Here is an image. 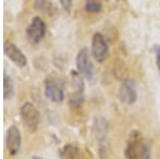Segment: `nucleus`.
Wrapping results in <instances>:
<instances>
[{
  "instance_id": "1",
  "label": "nucleus",
  "mask_w": 160,
  "mask_h": 159,
  "mask_svg": "<svg viewBox=\"0 0 160 159\" xmlns=\"http://www.w3.org/2000/svg\"><path fill=\"white\" fill-rule=\"evenodd\" d=\"M148 144L139 132H131L125 148V159H149Z\"/></svg>"
},
{
  "instance_id": "2",
  "label": "nucleus",
  "mask_w": 160,
  "mask_h": 159,
  "mask_svg": "<svg viewBox=\"0 0 160 159\" xmlns=\"http://www.w3.org/2000/svg\"><path fill=\"white\" fill-rule=\"evenodd\" d=\"M76 65L77 68H78V73L82 77H84L90 81H92L94 79V65H93L90 51L88 48H82L81 50H79L76 58Z\"/></svg>"
},
{
  "instance_id": "3",
  "label": "nucleus",
  "mask_w": 160,
  "mask_h": 159,
  "mask_svg": "<svg viewBox=\"0 0 160 159\" xmlns=\"http://www.w3.org/2000/svg\"><path fill=\"white\" fill-rule=\"evenodd\" d=\"M20 117L24 121L26 127L31 132H35L40 123V113L34 105L31 102H26L20 108Z\"/></svg>"
},
{
  "instance_id": "4",
  "label": "nucleus",
  "mask_w": 160,
  "mask_h": 159,
  "mask_svg": "<svg viewBox=\"0 0 160 159\" xmlns=\"http://www.w3.org/2000/svg\"><path fill=\"white\" fill-rule=\"evenodd\" d=\"M92 56L97 62L102 63L107 59L109 53L107 41L104 35L99 32H96L92 37V47H91Z\"/></svg>"
},
{
  "instance_id": "5",
  "label": "nucleus",
  "mask_w": 160,
  "mask_h": 159,
  "mask_svg": "<svg viewBox=\"0 0 160 159\" xmlns=\"http://www.w3.org/2000/svg\"><path fill=\"white\" fill-rule=\"evenodd\" d=\"M46 33V25L44 20L38 16H34L31 20L30 25L27 27L26 34L27 38L32 44H38L44 37Z\"/></svg>"
},
{
  "instance_id": "6",
  "label": "nucleus",
  "mask_w": 160,
  "mask_h": 159,
  "mask_svg": "<svg viewBox=\"0 0 160 159\" xmlns=\"http://www.w3.org/2000/svg\"><path fill=\"white\" fill-rule=\"evenodd\" d=\"M118 95H120V99L123 104L128 105V106L135 104L137 98H138V92H137V86L135 81L131 79L124 80L120 87Z\"/></svg>"
},
{
  "instance_id": "7",
  "label": "nucleus",
  "mask_w": 160,
  "mask_h": 159,
  "mask_svg": "<svg viewBox=\"0 0 160 159\" xmlns=\"http://www.w3.org/2000/svg\"><path fill=\"white\" fill-rule=\"evenodd\" d=\"M72 83L75 89V93L72 95L69 99V104L73 107H79L83 102V92H84V82L82 76L78 72L72 71Z\"/></svg>"
},
{
  "instance_id": "8",
  "label": "nucleus",
  "mask_w": 160,
  "mask_h": 159,
  "mask_svg": "<svg viewBox=\"0 0 160 159\" xmlns=\"http://www.w3.org/2000/svg\"><path fill=\"white\" fill-rule=\"evenodd\" d=\"M3 47H4V53L7 55V57L14 64H16L18 67H24V66L27 65V58L24 55V52L14 43L7 41L4 43Z\"/></svg>"
},
{
  "instance_id": "9",
  "label": "nucleus",
  "mask_w": 160,
  "mask_h": 159,
  "mask_svg": "<svg viewBox=\"0 0 160 159\" xmlns=\"http://www.w3.org/2000/svg\"><path fill=\"white\" fill-rule=\"evenodd\" d=\"M6 143L8 150L13 155L19 151L20 145H22V136H20L19 129L16 126H11L8 129Z\"/></svg>"
},
{
  "instance_id": "10",
  "label": "nucleus",
  "mask_w": 160,
  "mask_h": 159,
  "mask_svg": "<svg viewBox=\"0 0 160 159\" xmlns=\"http://www.w3.org/2000/svg\"><path fill=\"white\" fill-rule=\"evenodd\" d=\"M45 95L53 102H61L64 99V91L62 87L55 80H46Z\"/></svg>"
},
{
  "instance_id": "11",
  "label": "nucleus",
  "mask_w": 160,
  "mask_h": 159,
  "mask_svg": "<svg viewBox=\"0 0 160 159\" xmlns=\"http://www.w3.org/2000/svg\"><path fill=\"white\" fill-rule=\"evenodd\" d=\"M94 132L97 139L100 141V143L106 142V137L108 132V122L104 117H98L95 120L94 123Z\"/></svg>"
},
{
  "instance_id": "12",
  "label": "nucleus",
  "mask_w": 160,
  "mask_h": 159,
  "mask_svg": "<svg viewBox=\"0 0 160 159\" xmlns=\"http://www.w3.org/2000/svg\"><path fill=\"white\" fill-rule=\"evenodd\" d=\"M61 159H79L80 158V150L73 144H66L60 151Z\"/></svg>"
},
{
  "instance_id": "13",
  "label": "nucleus",
  "mask_w": 160,
  "mask_h": 159,
  "mask_svg": "<svg viewBox=\"0 0 160 159\" xmlns=\"http://www.w3.org/2000/svg\"><path fill=\"white\" fill-rule=\"evenodd\" d=\"M113 73H114V76H117L118 79L120 80H126V76H127V67H126V64L121 60H118L117 62L114 63V67H113Z\"/></svg>"
},
{
  "instance_id": "14",
  "label": "nucleus",
  "mask_w": 160,
  "mask_h": 159,
  "mask_svg": "<svg viewBox=\"0 0 160 159\" xmlns=\"http://www.w3.org/2000/svg\"><path fill=\"white\" fill-rule=\"evenodd\" d=\"M3 96L6 99L11 98L14 94V84H13L12 79L10 78V76L8 74L4 73V77H3Z\"/></svg>"
},
{
  "instance_id": "15",
  "label": "nucleus",
  "mask_w": 160,
  "mask_h": 159,
  "mask_svg": "<svg viewBox=\"0 0 160 159\" xmlns=\"http://www.w3.org/2000/svg\"><path fill=\"white\" fill-rule=\"evenodd\" d=\"M87 12L89 13H98L102 11V4L98 1H95V0H90L86 3L84 6Z\"/></svg>"
},
{
  "instance_id": "16",
  "label": "nucleus",
  "mask_w": 160,
  "mask_h": 159,
  "mask_svg": "<svg viewBox=\"0 0 160 159\" xmlns=\"http://www.w3.org/2000/svg\"><path fill=\"white\" fill-rule=\"evenodd\" d=\"M34 6L38 10H41V11L44 12L51 13V10H52V4L48 0H35Z\"/></svg>"
},
{
  "instance_id": "17",
  "label": "nucleus",
  "mask_w": 160,
  "mask_h": 159,
  "mask_svg": "<svg viewBox=\"0 0 160 159\" xmlns=\"http://www.w3.org/2000/svg\"><path fill=\"white\" fill-rule=\"evenodd\" d=\"M60 4L66 12L69 13L72 9V4H73V0H60Z\"/></svg>"
},
{
  "instance_id": "18",
  "label": "nucleus",
  "mask_w": 160,
  "mask_h": 159,
  "mask_svg": "<svg viewBox=\"0 0 160 159\" xmlns=\"http://www.w3.org/2000/svg\"><path fill=\"white\" fill-rule=\"evenodd\" d=\"M155 53H156V64H157V68H158L159 73H160V46H155L154 47Z\"/></svg>"
},
{
  "instance_id": "19",
  "label": "nucleus",
  "mask_w": 160,
  "mask_h": 159,
  "mask_svg": "<svg viewBox=\"0 0 160 159\" xmlns=\"http://www.w3.org/2000/svg\"><path fill=\"white\" fill-rule=\"evenodd\" d=\"M32 159H43V158H40V157H33Z\"/></svg>"
}]
</instances>
